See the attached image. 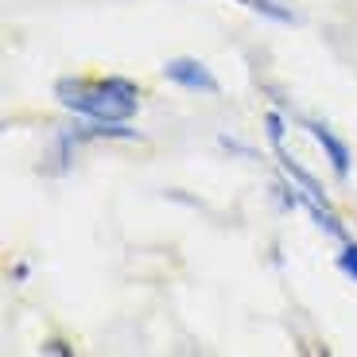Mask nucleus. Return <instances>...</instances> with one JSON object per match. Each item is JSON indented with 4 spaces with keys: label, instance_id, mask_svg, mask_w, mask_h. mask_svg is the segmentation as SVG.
I'll list each match as a JSON object with an SVG mask.
<instances>
[{
    "label": "nucleus",
    "instance_id": "f257e3e1",
    "mask_svg": "<svg viewBox=\"0 0 357 357\" xmlns=\"http://www.w3.org/2000/svg\"><path fill=\"white\" fill-rule=\"evenodd\" d=\"M51 93L66 113L82 121L121 125V121H136L140 113V86L125 74H66L54 82Z\"/></svg>",
    "mask_w": 357,
    "mask_h": 357
},
{
    "label": "nucleus",
    "instance_id": "f03ea898",
    "mask_svg": "<svg viewBox=\"0 0 357 357\" xmlns=\"http://www.w3.org/2000/svg\"><path fill=\"white\" fill-rule=\"evenodd\" d=\"M160 74L171 82V86L187 89V93H198V98H222L218 74L210 70L202 59H195V54H175V59H167V63L160 66Z\"/></svg>",
    "mask_w": 357,
    "mask_h": 357
},
{
    "label": "nucleus",
    "instance_id": "7ed1b4c3",
    "mask_svg": "<svg viewBox=\"0 0 357 357\" xmlns=\"http://www.w3.org/2000/svg\"><path fill=\"white\" fill-rule=\"evenodd\" d=\"M295 121H299V125H303V132L322 148V155H326L331 171L342 178V183H346L349 171H354V152H349V144L342 140V136L334 132L331 125H326V121H319V116H295Z\"/></svg>",
    "mask_w": 357,
    "mask_h": 357
},
{
    "label": "nucleus",
    "instance_id": "20e7f679",
    "mask_svg": "<svg viewBox=\"0 0 357 357\" xmlns=\"http://www.w3.org/2000/svg\"><path fill=\"white\" fill-rule=\"evenodd\" d=\"M237 4H245L249 12L272 20V24H295V12L287 4H280V0H237Z\"/></svg>",
    "mask_w": 357,
    "mask_h": 357
},
{
    "label": "nucleus",
    "instance_id": "39448f33",
    "mask_svg": "<svg viewBox=\"0 0 357 357\" xmlns=\"http://www.w3.org/2000/svg\"><path fill=\"white\" fill-rule=\"evenodd\" d=\"M338 272L357 284V241H349V237L342 241V249H338Z\"/></svg>",
    "mask_w": 357,
    "mask_h": 357
},
{
    "label": "nucleus",
    "instance_id": "423d86ee",
    "mask_svg": "<svg viewBox=\"0 0 357 357\" xmlns=\"http://www.w3.org/2000/svg\"><path fill=\"white\" fill-rule=\"evenodd\" d=\"M39 354H59V357H74V346H66L63 338H47L43 346H39Z\"/></svg>",
    "mask_w": 357,
    "mask_h": 357
}]
</instances>
